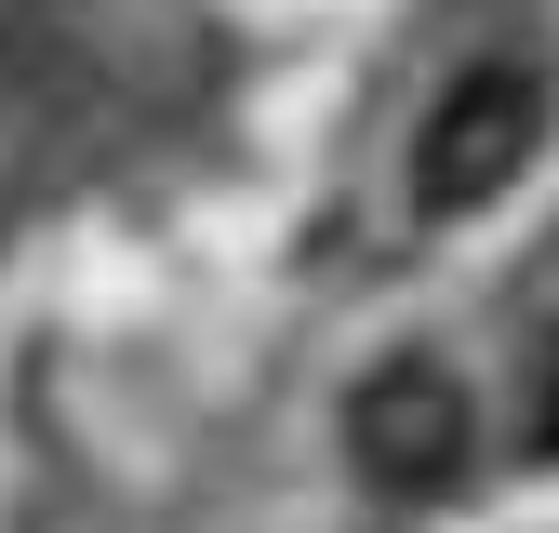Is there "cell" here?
I'll return each instance as SVG.
<instances>
[{
	"instance_id": "obj_1",
	"label": "cell",
	"mask_w": 559,
	"mask_h": 533,
	"mask_svg": "<svg viewBox=\"0 0 559 533\" xmlns=\"http://www.w3.org/2000/svg\"><path fill=\"white\" fill-rule=\"evenodd\" d=\"M546 147V81L533 67H466V81L427 107V133H413V214H493V200L533 174Z\"/></svg>"
},
{
	"instance_id": "obj_2",
	"label": "cell",
	"mask_w": 559,
	"mask_h": 533,
	"mask_svg": "<svg viewBox=\"0 0 559 533\" xmlns=\"http://www.w3.org/2000/svg\"><path fill=\"white\" fill-rule=\"evenodd\" d=\"M346 453L373 466L386 494H440L453 466H466V387L440 374V360H373L360 387H346Z\"/></svg>"
},
{
	"instance_id": "obj_3",
	"label": "cell",
	"mask_w": 559,
	"mask_h": 533,
	"mask_svg": "<svg viewBox=\"0 0 559 533\" xmlns=\"http://www.w3.org/2000/svg\"><path fill=\"white\" fill-rule=\"evenodd\" d=\"M533 440L559 453V347H546V400H533Z\"/></svg>"
}]
</instances>
